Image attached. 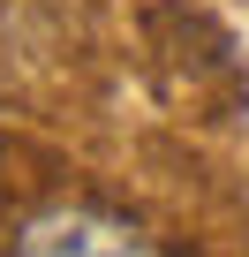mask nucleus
<instances>
[{"instance_id":"obj_1","label":"nucleus","mask_w":249,"mask_h":257,"mask_svg":"<svg viewBox=\"0 0 249 257\" xmlns=\"http://www.w3.org/2000/svg\"><path fill=\"white\" fill-rule=\"evenodd\" d=\"M16 257H151V242L129 219H113V212L61 204V212H38L16 234Z\"/></svg>"}]
</instances>
